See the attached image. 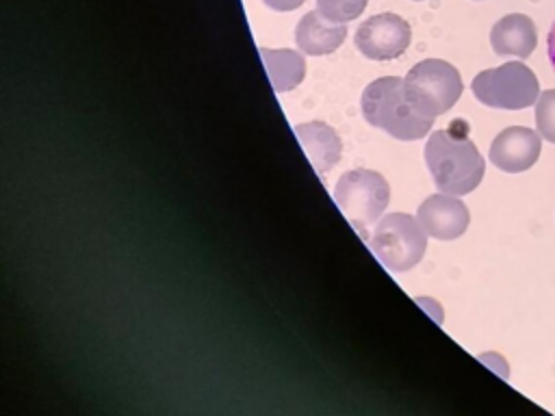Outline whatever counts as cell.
<instances>
[{
    "label": "cell",
    "instance_id": "cell-1",
    "mask_svg": "<svg viewBox=\"0 0 555 416\" xmlns=\"http://www.w3.org/2000/svg\"><path fill=\"white\" fill-rule=\"evenodd\" d=\"M455 128L436 130L427 139L425 162L438 191L460 197L479 186L486 165L466 132L457 134Z\"/></svg>",
    "mask_w": 555,
    "mask_h": 416
},
{
    "label": "cell",
    "instance_id": "cell-2",
    "mask_svg": "<svg viewBox=\"0 0 555 416\" xmlns=\"http://www.w3.org/2000/svg\"><path fill=\"white\" fill-rule=\"evenodd\" d=\"M362 115L364 121L399 141L423 139L434 123V117L421 113L412 104L403 80L397 76L377 78L364 89Z\"/></svg>",
    "mask_w": 555,
    "mask_h": 416
},
{
    "label": "cell",
    "instance_id": "cell-3",
    "mask_svg": "<svg viewBox=\"0 0 555 416\" xmlns=\"http://www.w3.org/2000/svg\"><path fill=\"white\" fill-rule=\"evenodd\" d=\"M366 243L388 271L399 273L421 262L427 247V232L412 214L390 212L375 223Z\"/></svg>",
    "mask_w": 555,
    "mask_h": 416
},
{
    "label": "cell",
    "instance_id": "cell-4",
    "mask_svg": "<svg viewBox=\"0 0 555 416\" xmlns=\"http://www.w3.org/2000/svg\"><path fill=\"white\" fill-rule=\"evenodd\" d=\"M390 199V186L382 173L371 169H353L338 178L334 202L345 219L369 238V227L382 219Z\"/></svg>",
    "mask_w": 555,
    "mask_h": 416
},
{
    "label": "cell",
    "instance_id": "cell-5",
    "mask_svg": "<svg viewBox=\"0 0 555 416\" xmlns=\"http://www.w3.org/2000/svg\"><path fill=\"white\" fill-rule=\"evenodd\" d=\"M470 89L481 104L505 110L527 108L540 98V84L535 74L520 61L483 69L473 78Z\"/></svg>",
    "mask_w": 555,
    "mask_h": 416
},
{
    "label": "cell",
    "instance_id": "cell-6",
    "mask_svg": "<svg viewBox=\"0 0 555 416\" xmlns=\"http://www.w3.org/2000/svg\"><path fill=\"white\" fill-rule=\"evenodd\" d=\"M403 84L412 104L429 117L447 113L460 100L464 89L460 72L442 58H425L416 63L403 78Z\"/></svg>",
    "mask_w": 555,
    "mask_h": 416
},
{
    "label": "cell",
    "instance_id": "cell-7",
    "mask_svg": "<svg viewBox=\"0 0 555 416\" xmlns=\"http://www.w3.org/2000/svg\"><path fill=\"white\" fill-rule=\"evenodd\" d=\"M412 39L410 24L395 13H379L364 20L356 30V48L373 61L401 56Z\"/></svg>",
    "mask_w": 555,
    "mask_h": 416
},
{
    "label": "cell",
    "instance_id": "cell-8",
    "mask_svg": "<svg viewBox=\"0 0 555 416\" xmlns=\"http://www.w3.org/2000/svg\"><path fill=\"white\" fill-rule=\"evenodd\" d=\"M540 150H542L540 132L525 126H512L494 136L488 156L492 165L499 167L501 171L520 173V171H527L538 160Z\"/></svg>",
    "mask_w": 555,
    "mask_h": 416
},
{
    "label": "cell",
    "instance_id": "cell-9",
    "mask_svg": "<svg viewBox=\"0 0 555 416\" xmlns=\"http://www.w3.org/2000/svg\"><path fill=\"white\" fill-rule=\"evenodd\" d=\"M416 219L421 227L438 240H453L462 236L470 223L466 204L457 199V195H449V193L429 195L418 206Z\"/></svg>",
    "mask_w": 555,
    "mask_h": 416
},
{
    "label": "cell",
    "instance_id": "cell-10",
    "mask_svg": "<svg viewBox=\"0 0 555 416\" xmlns=\"http://www.w3.org/2000/svg\"><path fill=\"white\" fill-rule=\"evenodd\" d=\"M301 150L306 152L310 165L314 167V171L321 176V180L325 178V173L340 160L343 154V143L338 139V134L334 132V128H330L323 121H308V123H299L293 128Z\"/></svg>",
    "mask_w": 555,
    "mask_h": 416
},
{
    "label": "cell",
    "instance_id": "cell-11",
    "mask_svg": "<svg viewBox=\"0 0 555 416\" xmlns=\"http://www.w3.org/2000/svg\"><path fill=\"white\" fill-rule=\"evenodd\" d=\"M490 46L501 56L527 58L538 46V30L531 17L522 13H509L501 17L490 30Z\"/></svg>",
    "mask_w": 555,
    "mask_h": 416
},
{
    "label": "cell",
    "instance_id": "cell-12",
    "mask_svg": "<svg viewBox=\"0 0 555 416\" xmlns=\"http://www.w3.org/2000/svg\"><path fill=\"white\" fill-rule=\"evenodd\" d=\"M345 24H334L325 20L319 11L306 13L295 28V41L299 50L310 56H323L334 52L345 41Z\"/></svg>",
    "mask_w": 555,
    "mask_h": 416
},
{
    "label": "cell",
    "instance_id": "cell-13",
    "mask_svg": "<svg viewBox=\"0 0 555 416\" xmlns=\"http://www.w3.org/2000/svg\"><path fill=\"white\" fill-rule=\"evenodd\" d=\"M260 58L264 63L267 76L275 93L295 89L306 74V61L299 52L293 50H269L260 48Z\"/></svg>",
    "mask_w": 555,
    "mask_h": 416
},
{
    "label": "cell",
    "instance_id": "cell-14",
    "mask_svg": "<svg viewBox=\"0 0 555 416\" xmlns=\"http://www.w3.org/2000/svg\"><path fill=\"white\" fill-rule=\"evenodd\" d=\"M366 4L369 0H317V11L334 24H347L358 17Z\"/></svg>",
    "mask_w": 555,
    "mask_h": 416
},
{
    "label": "cell",
    "instance_id": "cell-15",
    "mask_svg": "<svg viewBox=\"0 0 555 416\" xmlns=\"http://www.w3.org/2000/svg\"><path fill=\"white\" fill-rule=\"evenodd\" d=\"M535 126L542 139L555 143V89L540 93L535 102Z\"/></svg>",
    "mask_w": 555,
    "mask_h": 416
},
{
    "label": "cell",
    "instance_id": "cell-16",
    "mask_svg": "<svg viewBox=\"0 0 555 416\" xmlns=\"http://www.w3.org/2000/svg\"><path fill=\"white\" fill-rule=\"evenodd\" d=\"M262 2L275 11H293L304 4V0H262Z\"/></svg>",
    "mask_w": 555,
    "mask_h": 416
},
{
    "label": "cell",
    "instance_id": "cell-17",
    "mask_svg": "<svg viewBox=\"0 0 555 416\" xmlns=\"http://www.w3.org/2000/svg\"><path fill=\"white\" fill-rule=\"evenodd\" d=\"M546 54H548V61L555 69V22H553V26L548 30V37H546Z\"/></svg>",
    "mask_w": 555,
    "mask_h": 416
}]
</instances>
